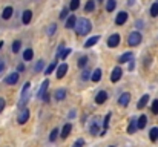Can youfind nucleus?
I'll return each instance as SVG.
<instances>
[{"mask_svg": "<svg viewBox=\"0 0 158 147\" xmlns=\"http://www.w3.org/2000/svg\"><path fill=\"white\" fill-rule=\"evenodd\" d=\"M137 129H138L137 121H135V120H131V124H129V127H127V132H129V133H134Z\"/></svg>", "mask_w": 158, "mask_h": 147, "instance_id": "nucleus-25", "label": "nucleus"}, {"mask_svg": "<svg viewBox=\"0 0 158 147\" xmlns=\"http://www.w3.org/2000/svg\"><path fill=\"white\" fill-rule=\"evenodd\" d=\"M17 81H19V72H12V74H9L5 78V83L6 84H15Z\"/></svg>", "mask_w": 158, "mask_h": 147, "instance_id": "nucleus-7", "label": "nucleus"}, {"mask_svg": "<svg viewBox=\"0 0 158 147\" xmlns=\"http://www.w3.org/2000/svg\"><path fill=\"white\" fill-rule=\"evenodd\" d=\"M5 106H6V103H5V100L3 98H0V112L5 109Z\"/></svg>", "mask_w": 158, "mask_h": 147, "instance_id": "nucleus-42", "label": "nucleus"}, {"mask_svg": "<svg viewBox=\"0 0 158 147\" xmlns=\"http://www.w3.org/2000/svg\"><path fill=\"white\" fill-rule=\"evenodd\" d=\"M98 40H100V37H98V35H94V37H91L89 40H86V43H85V48H91V46L97 45V43H98Z\"/></svg>", "mask_w": 158, "mask_h": 147, "instance_id": "nucleus-17", "label": "nucleus"}, {"mask_svg": "<svg viewBox=\"0 0 158 147\" xmlns=\"http://www.w3.org/2000/svg\"><path fill=\"white\" fill-rule=\"evenodd\" d=\"M98 2H102V0H98Z\"/></svg>", "mask_w": 158, "mask_h": 147, "instance_id": "nucleus-49", "label": "nucleus"}, {"mask_svg": "<svg viewBox=\"0 0 158 147\" xmlns=\"http://www.w3.org/2000/svg\"><path fill=\"white\" fill-rule=\"evenodd\" d=\"M152 113H158V100H154V103H152Z\"/></svg>", "mask_w": 158, "mask_h": 147, "instance_id": "nucleus-37", "label": "nucleus"}, {"mask_svg": "<svg viewBox=\"0 0 158 147\" xmlns=\"http://www.w3.org/2000/svg\"><path fill=\"white\" fill-rule=\"evenodd\" d=\"M49 98H51L49 94H45V95H43V101H49Z\"/></svg>", "mask_w": 158, "mask_h": 147, "instance_id": "nucleus-44", "label": "nucleus"}, {"mask_svg": "<svg viewBox=\"0 0 158 147\" xmlns=\"http://www.w3.org/2000/svg\"><path fill=\"white\" fill-rule=\"evenodd\" d=\"M17 71H19V72H23V71H25V64H19V66H17Z\"/></svg>", "mask_w": 158, "mask_h": 147, "instance_id": "nucleus-43", "label": "nucleus"}, {"mask_svg": "<svg viewBox=\"0 0 158 147\" xmlns=\"http://www.w3.org/2000/svg\"><path fill=\"white\" fill-rule=\"evenodd\" d=\"M146 123H148V116H146V115H141V116L138 118V121H137L138 129H144V127H146Z\"/></svg>", "mask_w": 158, "mask_h": 147, "instance_id": "nucleus-22", "label": "nucleus"}, {"mask_svg": "<svg viewBox=\"0 0 158 147\" xmlns=\"http://www.w3.org/2000/svg\"><path fill=\"white\" fill-rule=\"evenodd\" d=\"M64 17H68V8H64V9L60 12V18H64Z\"/></svg>", "mask_w": 158, "mask_h": 147, "instance_id": "nucleus-41", "label": "nucleus"}, {"mask_svg": "<svg viewBox=\"0 0 158 147\" xmlns=\"http://www.w3.org/2000/svg\"><path fill=\"white\" fill-rule=\"evenodd\" d=\"M28 120H29V109L25 107V109H22V112H20V115H19V118H17V123H19V124H25Z\"/></svg>", "mask_w": 158, "mask_h": 147, "instance_id": "nucleus-3", "label": "nucleus"}, {"mask_svg": "<svg viewBox=\"0 0 158 147\" xmlns=\"http://www.w3.org/2000/svg\"><path fill=\"white\" fill-rule=\"evenodd\" d=\"M57 66H58V63H57V60H54L52 63H51V64H49V66H48V67L45 69V74H46V75H49V74H52L54 71L57 69Z\"/></svg>", "mask_w": 158, "mask_h": 147, "instance_id": "nucleus-21", "label": "nucleus"}, {"mask_svg": "<svg viewBox=\"0 0 158 147\" xmlns=\"http://www.w3.org/2000/svg\"><path fill=\"white\" fill-rule=\"evenodd\" d=\"M3 48V42H0V49Z\"/></svg>", "mask_w": 158, "mask_h": 147, "instance_id": "nucleus-48", "label": "nucleus"}, {"mask_svg": "<svg viewBox=\"0 0 158 147\" xmlns=\"http://www.w3.org/2000/svg\"><path fill=\"white\" fill-rule=\"evenodd\" d=\"M66 72H68V64H66V63L60 64V66H58V69H57V78H58V80H61V78L66 75Z\"/></svg>", "mask_w": 158, "mask_h": 147, "instance_id": "nucleus-11", "label": "nucleus"}, {"mask_svg": "<svg viewBox=\"0 0 158 147\" xmlns=\"http://www.w3.org/2000/svg\"><path fill=\"white\" fill-rule=\"evenodd\" d=\"M95 9V2L94 0H88V3H86V6H85V11L86 12H92Z\"/></svg>", "mask_w": 158, "mask_h": 147, "instance_id": "nucleus-23", "label": "nucleus"}, {"mask_svg": "<svg viewBox=\"0 0 158 147\" xmlns=\"http://www.w3.org/2000/svg\"><path fill=\"white\" fill-rule=\"evenodd\" d=\"M69 54H71V49H66V51H63V52H60V54H58V57H60L61 60H66V57H68Z\"/></svg>", "mask_w": 158, "mask_h": 147, "instance_id": "nucleus-34", "label": "nucleus"}, {"mask_svg": "<svg viewBox=\"0 0 158 147\" xmlns=\"http://www.w3.org/2000/svg\"><path fill=\"white\" fill-rule=\"evenodd\" d=\"M31 18H32V12H31L29 9H28V11H25V12H23V17H22V22H23V25H29Z\"/></svg>", "mask_w": 158, "mask_h": 147, "instance_id": "nucleus-16", "label": "nucleus"}, {"mask_svg": "<svg viewBox=\"0 0 158 147\" xmlns=\"http://www.w3.org/2000/svg\"><path fill=\"white\" fill-rule=\"evenodd\" d=\"M115 6H117V0H107V3H106V9H107L109 12H112V11L115 9Z\"/></svg>", "mask_w": 158, "mask_h": 147, "instance_id": "nucleus-26", "label": "nucleus"}, {"mask_svg": "<svg viewBox=\"0 0 158 147\" xmlns=\"http://www.w3.org/2000/svg\"><path fill=\"white\" fill-rule=\"evenodd\" d=\"M141 34L138 32V31H134V32H131V35L127 37V43H129V46H138L140 43H141Z\"/></svg>", "mask_w": 158, "mask_h": 147, "instance_id": "nucleus-2", "label": "nucleus"}, {"mask_svg": "<svg viewBox=\"0 0 158 147\" xmlns=\"http://www.w3.org/2000/svg\"><path fill=\"white\" fill-rule=\"evenodd\" d=\"M134 66H135V64H134V61H129V71H132V69H134Z\"/></svg>", "mask_w": 158, "mask_h": 147, "instance_id": "nucleus-46", "label": "nucleus"}, {"mask_svg": "<svg viewBox=\"0 0 158 147\" xmlns=\"http://www.w3.org/2000/svg\"><path fill=\"white\" fill-rule=\"evenodd\" d=\"M98 121H100V118L95 116L94 121H92V124H91V129H89V130H91L92 135H98V133H100V132H98V127H100V123H98Z\"/></svg>", "mask_w": 158, "mask_h": 147, "instance_id": "nucleus-8", "label": "nucleus"}, {"mask_svg": "<svg viewBox=\"0 0 158 147\" xmlns=\"http://www.w3.org/2000/svg\"><path fill=\"white\" fill-rule=\"evenodd\" d=\"M118 43H120V35L118 34H112L109 37V40H107V46L109 48H117Z\"/></svg>", "mask_w": 158, "mask_h": 147, "instance_id": "nucleus-6", "label": "nucleus"}, {"mask_svg": "<svg viewBox=\"0 0 158 147\" xmlns=\"http://www.w3.org/2000/svg\"><path fill=\"white\" fill-rule=\"evenodd\" d=\"M149 138H151V141H157L158 140V129L157 127L151 129V132H149Z\"/></svg>", "mask_w": 158, "mask_h": 147, "instance_id": "nucleus-28", "label": "nucleus"}, {"mask_svg": "<svg viewBox=\"0 0 158 147\" xmlns=\"http://www.w3.org/2000/svg\"><path fill=\"white\" fill-rule=\"evenodd\" d=\"M55 29H57V26L52 23V25L49 26V29H48V34H49V35H51V34H54V32H55Z\"/></svg>", "mask_w": 158, "mask_h": 147, "instance_id": "nucleus-40", "label": "nucleus"}, {"mask_svg": "<svg viewBox=\"0 0 158 147\" xmlns=\"http://www.w3.org/2000/svg\"><path fill=\"white\" fill-rule=\"evenodd\" d=\"M12 12H14V9H12L11 6H6V8L3 9V12H2V17H3L5 20H8V18H11Z\"/></svg>", "mask_w": 158, "mask_h": 147, "instance_id": "nucleus-19", "label": "nucleus"}, {"mask_svg": "<svg viewBox=\"0 0 158 147\" xmlns=\"http://www.w3.org/2000/svg\"><path fill=\"white\" fill-rule=\"evenodd\" d=\"M88 64V57H80L78 60V67H85Z\"/></svg>", "mask_w": 158, "mask_h": 147, "instance_id": "nucleus-32", "label": "nucleus"}, {"mask_svg": "<svg viewBox=\"0 0 158 147\" xmlns=\"http://www.w3.org/2000/svg\"><path fill=\"white\" fill-rule=\"evenodd\" d=\"M20 46H22V42H20V40H15V42L12 43V52L17 54V52L20 51Z\"/></svg>", "mask_w": 158, "mask_h": 147, "instance_id": "nucleus-30", "label": "nucleus"}, {"mask_svg": "<svg viewBox=\"0 0 158 147\" xmlns=\"http://www.w3.org/2000/svg\"><path fill=\"white\" fill-rule=\"evenodd\" d=\"M71 130H72V124H69V123H66L64 126H63V129H61V138L64 140V138H68L69 137V133H71Z\"/></svg>", "mask_w": 158, "mask_h": 147, "instance_id": "nucleus-13", "label": "nucleus"}, {"mask_svg": "<svg viewBox=\"0 0 158 147\" xmlns=\"http://www.w3.org/2000/svg\"><path fill=\"white\" fill-rule=\"evenodd\" d=\"M43 69H45V61L40 60V61L35 64V72H40V71H43Z\"/></svg>", "mask_w": 158, "mask_h": 147, "instance_id": "nucleus-33", "label": "nucleus"}, {"mask_svg": "<svg viewBox=\"0 0 158 147\" xmlns=\"http://www.w3.org/2000/svg\"><path fill=\"white\" fill-rule=\"evenodd\" d=\"M5 69V63H3V60H0V72Z\"/></svg>", "mask_w": 158, "mask_h": 147, "instance_id": "nucleus-45", "label": "nucleus"}, {"mask_svg": "<svg viewBox=\"0 0 158 147\" xmlns=\"http://www.w3.org/2000/svg\"><path fill=\"white\" fill-rule=\"evenodd\" d=\"M106 100H107V94H106L105 91H100V92L97 94V97H95V103H97V104H103Z\"/></svg>", "mask_w": 158, "mask_h": 147, "instance_id": "nucleus-14", "label": "nucleus"}, {"mask_svg": "<svg viewBox=\"0 0 158 147\" xmlns=\"http://www.w3.org/2000/svg\"><path fill=\"white\" fill-rule=\"evenodd\" d=\"M74 29H75V32H77L78 35H86V34H89V31L92 29V25H91V22H89L88 18H78Z\"/></svg>", "mask_w": 158, "mask_h": 147, "instance_id": "nucleus-1", "label": "nucleus"}, {"mask_svg": "<svg viewBox=\"0 0 158 147\" xmlns=\"http://www.w3.org/2000/svg\"><path fill=\"white\" fill-rule=\"evenodd\" d=\"M89 77H92L89 71H83V72H81V78H83V80H88Z\"/></svg>", "mask_w": 158, "mask_h": 147, "instance_id": "nucleus-39", "label": "nucleus"}, {"mask_svg": "<svg viewBox=\"0 0 158 147\" xmlns=\"http://www.w3.org/2000/svg\"><path fill=\"white\" fill-rule=\"evenodd\" d=\"M151 15H152V17H157L158 15V3H154V5L151 6Z\"/></svg>", "mask_w": 158, "mask_h": 147, "instance_id": "nucleus-31", "label": "nucleus"}, {"mask_svg": "<svg viewBox=\"0 0 158 147\" xmlns=\"http://www.w3.org/2000/svg\"><path fill=\"white\" fill-rule=\"evenodd\" d=\"M126 20H127V12H126V11H121V12H118V15L115 17V25L121 26V25L126 23Z\"/></svg>", "mask_w": 158, "mask_h": 147, "instance_id": "nucleus-5", "label": "nucleus"}, {"mask_svg": "<svg viewBox=\"0 0 158 147\" xmlns=\"http://www.w3.org/2000/svg\"><path fill=\"white\" fill-rule=\"evenodd\" d=\"M109 121H110V113H107L105 116V121H103V127H105V130L109 127Z\"/></svg>", "mask_w": 158, "mask_h": 147, "instance_id": "nucleus-35", "label": "nucleus"}, {"mask_svg": "<svg viewBox=\"0 0 158 147\" xmlns=\"http://www.w3.org/2000/svg\"><path fill=\"white\" fill-rule=\"evenodd\" d=\"M134 3H135V0H127V5H129V6H132Z\"/></svg>", "mask_w": 158, "mask_h": 147, "instance_id": "nucleus-47", "label": "nucleus"}, {"mask_svg": "<svg viewBox=\"0 0 158 147\" xmlns=\"http://www.w3.org/2000/svg\"><path fill=\"white\" fill-rule=\"evenodd\" d=\"M57 135H58V129H52V132H51V135H49V140H51V141H55Z\"/></svg>", "mask_w": 158, "mask_h": 147, "instance_id": "nucleus-36", "label": "nucleus"}, {"mask_svg": "<svg viewBox=\"0 0 158 147\" xmlns=\"http://www.w3.org/2000/svg\"><path fill=\"white\" fill-rule=\"evenodd\" d=\"M48 86H49V80H45V81L42 83V86H40L39 92H37L39 98H43V95H45V94H46V91H48Z\"/></svg>", "mask_w": 158, "mask_h": 147, "instance_id": "nucleus-12", "label": "nucleus"}, {"mask_svg": "<svg viewBox=\"0 0 158 147\" xmlns=\"http://www.w3.org/2000/svg\"><path fill=\"white\" fill-rule=\"evenodd\" d=\"M80 6V0H71V5H69V9L71 11H77Z\"/></svg>", "mask_w": 158, "mask_h": 147, "instance_id": "nucleus-29", "label": "nucleus"}, {"mask_svg": "<svg viewBox=\"0 0 158 147\" xmlns=\"http://www.w3.org/2000/svg\"><path fill=\"white\" fill-rule=\"evenodd\" d=\"M83 146H85V140H81V138H80V140H77V141L74 143V146L72 147H83Z\"/></svg>", "mask_w": 158, "mask_h": 147, "instance_id": "nucleus-38", "label": "nucleus"}, {"mask_svg": "<svg viewBox=\"0 0 158 147\" xmlns=\"http://www.w3.org/2000/svg\"><path fill=\"white\" fill-rule=\"evenodd\" d=\"M102 75H103L102 69H95V71L92 72V77H91V80H92L94 83H98V81H100V78H102Z\"/></svg>", "mask_w": 158, "mask_h": 147, "instance_id": "nucleus-18", "label": "nucleus"}, {"mask_svg": "<svg viewBox=\"0 0 158 147\" xmlns=\"http://www.w3.org/2000/svg\"><path fill=\"white\" fill-rule=\"evenodd\" d=\"M148 103H149V95H143V97L140 98V101H138L137 107H138V109H144Z\"/></svg>", "mask_w": 158, "mask_h": 147, "instance_id": "nucleus-20", "label": "nucleus"}, {"mask_svg": "<svg viewBox=\"0 0 158 147\" xmlns=\"http://www.w3.org/2000/svg\"><path fill=\"white\" fill-rule=\"evenodd\" d=\"M66 97V92H64V89H58L57 92H55V100L57 101H61V100H64Z\"/></svg>", "mask_w": 158, "mask_h": 147, "instance_id": "nucleus-27", "label": "nucleus"}, {"mask_svg": "<svg viewBox=\"0 0 158 147\" xmlns=\"http://www.w3.org/2000/svg\"><path fill=\"white\" fill-rule=\"evenodd\" d=\"M75 25H77V17L75 15H69L68 20H66V28L72 29V28H75Z\"/></svg>", "mask_w": 158, "mask_h": 147, "instance_id": "nucleus-15", "label": "nucleus"}, {"mask_svg": "<svg viewBox=\"0 0 158 147\" xmlns=\"http://www.w3.org/2000/svg\"><path fill=\"white\" fill-rule=\"evenodd\" d=\"M110 147H114V146H110Z\"/></svg>", "mask_w": 158, "mask_h": 147, "instance_id": "nucleus-50", "label": "nucleus"}, {"mask_svg": "<svg viewBox=\"0 0 158 147\" xmlns=\"http://www.w3.org/2000/svg\"><path fill=\"white\" fill-rule=\"evenodd\" d=\"M32 57H34V52H32V49H26L25 52H23V58L26 60V61H31L32 60Z\"/></svg>", "mask_w": 158, "mask_h": 147, "instance_id": "nucleus-24", "label": "nucleus"}, {"mask_svg": "<svg viewBox=\"0 0 158 147\" xmlns=\"http://www.w3.org/2000/svg\"><path fill=\"white\" fill-rule=\"evenodd\" d=\"M129 101H131V94H129V92L121 94L120 98H118V104H120V106H127V104H129Z\"/></svg>", "mask_w": 158, "mask_h": 147, "instance_id": "nucleus-9", "label": "nucleus"}, {"mask_svg": "<svg viewBox=\"0 0 158 147\" xmlns=\"http://www.w3.org/2000/svg\"><path fill=\"white\" fill-rule=\"evenodd\" d=\"M132 58H134V54H132V52H124V54L118 58V63H120V64L129 63V61H132Z\"/></svg>", "mask_w": 158, "mask_h": 147, "instance_id": "nucleus-10", "label": "nucleus"}, {"mask_svg": "<svg viewBox=\"0 0 158 147\" xmlns=\"http://www.w3.org/2000/svg\"><path fill=\"white\" fill-rule=\"evenodd\" d=\"M121 75H123L121 67H120V66L114 67V71H112V74H110V81H112V83H117V81L121 78Z\"/></svg>", "mask_w": 158, "mask_h": 147, "instance_id": "nucleus-4", "label": "nucleus"}]
</instances>
